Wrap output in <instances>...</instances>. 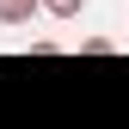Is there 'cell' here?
<instances>
[{"instance_id": "6da1fadb", "label": "cell", "mask_w": 129, "mask_h": 129, "mask_svg": "<svg viewBox=\"0 0 129 129\" xmlns=\"http://www.w3.org/2000/svg\"><path fill=\"white\" fill-rule=\"evenodd\" d=\"M37 12H43V0H0V25H31V19H37Z\"/></svg>"}, {"instance_id": "7a4b0ae2", "label": "cell", "mask_w": 129, "mask_h": 129, "mask_svg": "<svg viewBox=\"0 0 129 129\" xmlns=\"http://www.w3.org/2000/svg\"><path fill=\"white\" fill-rule=\"evenodd\" d=\"M43 12H49V19H80V12H86V0H43Z\"/></svg>"}, {"instance_id": "3957f363", "label": "cell", "mask_w": 129, "mask_h": 129, "mask_svg": "<svg viewBox=\"0 0 129 129\" xmlns=\"http://www.w3.org/2000/svg\"><path fill=\"white\" fill-rule=\"evenodd\" d=\"M111 49H117L111 37H80V55H111Z\"/></svg>"}]
</instances>
